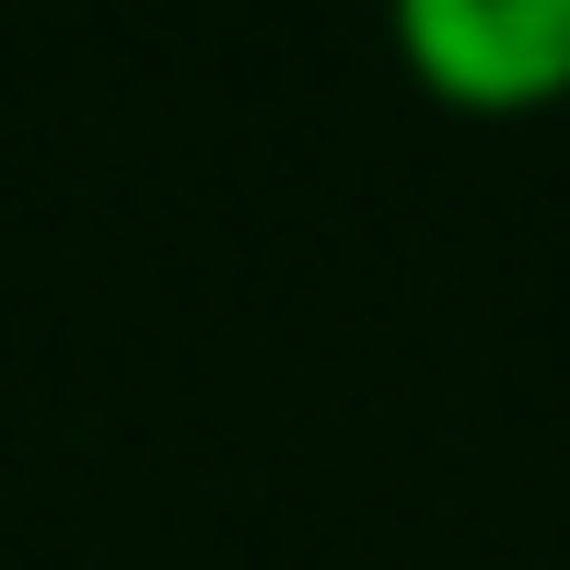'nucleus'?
<instances>
[{
    "mask_svg": "<svg viewBox=\"0 0 570 570\" xmlns=\"http://www.w3.org/2000/svg\"><path fill=\"white\" fill-rule=\"evenodd\" d=\"M396 59L454 117H548L570 106V0H407Z\"/></svg>",
    "mask_w": 570,
    "mask_h": 570,
    "instance_id": "1",
    "label": "nucleus"
}]
</instances>
